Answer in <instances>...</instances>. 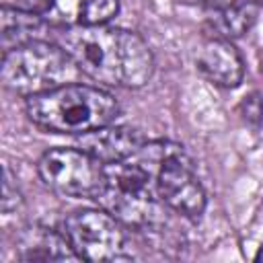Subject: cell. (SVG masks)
I'll use <instances>...</instances> for the list:
<instances>
[{"label": "cell", "mask_w": 263, "mask_h": 263, "mask_svg": "<svg viewBox=\"0 0 263 263\" xmlns=\"http://www.w3.org/2000/svg\"><path fill=\"white\" fill-rule=\"evenodd\" d=\"M255 261H263V247L257 251V255H255Z\"/></svg>", "instance_id": "2e32d148"}, {"label": "cell", "mask_w": 263, "mask_h": 263, "mask_svg": "<svg viewBox=\"0 0 263 263\" xmlns=\"http://www.w3.org/2000/svg\"><path fill=\"white\" fill-rule=\"evenodd\" d=\"M259 16V6L253 2H234L232 6L220 10V21H218V29L222 31V35L218 37H240L245 33H249L253 29V25L257 23Z\"/></svg>", "instance_id": "4fadbf2b"}, {"label": "cell", "mask_w": 263, "mask_h": 263, "mask_svg": "<svg viewBox=\"0 0 263 263\" xmlns=\"http://www.w3.org/2000/svg\"><path fill=\"white\" fill-rule=\"evenodd\" d=\"M103 210L121 224L140 230L164 224V203L158 197L152 164L138 154V160L105 164V181L97 195Z\"/></svg>", "instance_id": "3957f363"}, {"label": "cell", "mask_w": 263, "mask_h": 263, "mask_svg": "<svg viewBox=\"0 0 263 263\" xmlns=\"http://www.w3.org/2000/svg\"><path fill=\"white\" fill-rule=\"evenodd\" d=\"M140 156L152 164L162 203L189 220H199L205 212L208 197L185 148L164 140L146 142Z\"/></svg>", "instance_id": "5b68a950"}, {"label": "cell", "mask_w": 263, "mask_h": 263, "mask_svg": "<svg viewBox=\"0 0 263 263\" xmlns=\"http://www.w3.org/2000/svg\"><path fill=\"white\" fill-rule=\"evenodd\" d=\"M45 27H47V21L41 14L2 4L0 33H2L4 51L6 49H12V47H16L21 43H27V41L37 39V33H41Z\"/></svg>", "instance_id": "7c38bea8"}, {"label": "cell", "mask_w": 263, "mask_h": 263, "mask_svg": "<svg viewBox=\"0 0 263 263\" xmlns=\"http://www.w3.org/2000/svg\"><path fill=\"white\" fill-rule=\"evenodd\" d=\"M144 146H146V138L138 129L125 127V125L113 127L109 123L105 127H99L95 132L80 136V148L90 152L103 164L136 158Z\"/></svg>", "instance_id": "30bf717a"}, {"label": "cell", "mask_w": 263, "mask_h": 263, "mask_svg": "<svg viewBox=\"0 0 263 263\" xmlns=\"http://www.w3.org/2000/svg\"><path fill=\"white\" fill-rule=\"evenodd\" d=\"M21 259L25 261H62L78 259L66 240L64 232H55L43 226H31L18 236Z\"/></svg>", "instance_id": "8fae6325"}, {"label": "cell", "mask_w": 263, "mask_h": 263, "mask_svg": "<svg viewBox=\"0 0 263 263\" xmlns=\"http://www.w3.org/2000/svg\"><path fill=\"white\" fill-rule=\"evenodd\" d=\"M119 12V0H45L41 16L51 27H99Z\"/></svg>", "instance_id": "9c48e42d"}, {"label": "cell", "mask_w": 263, "mask_h": 263, "mask_svg": "<svg viewBox=\"0 0 263 263\" xmlns=\"http://www.w3.org/2000/svg\"><path fill=\"white\" fill-rule=\"evenodd\" d=\"M74 255L84 261H125V230L123 224L107 210H76L62 226Z\"/></svg>", "instance_id": "52a82bcc"}, {"label": "cell", "mask_w": 263, "mask_h": 263, "mask_svg": "<svg viewBox=\"0 0 263 263\" xmlns=\"http://www.w3.org/2000/svg\"><path fill=\"white\" fill-rule=\"evenodd\" d=\"M25 111L29 121L43 132L84 136L113 123L119 115V103L99 86L68 82L27 97Z\"/></svg>", "instance_id": "7a4b0ae2"}, {"label": "cell", "mask_w": 263, "mask_h": 263, "mask_svg": "<svg viewBox=\"0 0 263 263\" xmlns=\"http://www.w3.org/2000/svg\"><path fill=\"white\" fill-rule=\"evenodd\" d=\"M80 74L74 60L60 43L33 39L6 49L0 64L4 88L21 97H33L68 82Z\"/></svg>", "instance_id": "277c9868"}, {"label": "cell", "mask_w": 263, "mask_h": 263, "mask_svg": "<svg viewBox=\"0 0 263 263\" xmlns=\"http://www.w3.org/2000/svg\"><path fill=\"white\" fill-rule=\"evenodd\" d=\"M37 173L53 193L76 199H97L105 181V164L82 148H51L43 152Z\"/></svg>", "instance_id": "8992f818"}, {"label": "cell", "mask_w": 263, "mask_h": 263, "mask_svg": "<svg viewBox=\"0 0 263 263\" xmlns=\"http://www.w3.org/2000/svg\"><path fill=\"white\" fill-rule=\"evenodd\" d=\"M58 43L78 70L95 82L140 88L154 74V55L134 31L117 27H72L60 33Z\"/></svg>", "instance_id": "6da1fadb"}, {"label": "cell", "mask_w": 263, "mask_h": 263, "mask_svg": "<svg viewBox=\"0 0 263 263\" xmlns=\"http://www.w3.org/2000/svg\"><path fill=\"white\" fill-rule=\"evenodd\" d=\"M238 111L242 115V119L251 125H259L263 121V99L259 92H251L247 95L240 105H238Z\"/></svg>", "instance_id": "5bb4252c"}, {"label": "cell", "mask_w": 263, "mask_h": 263, "mask_svg": "<svg viewBox=\"0 0 263 263\" xmlns=\"http://www.w3.org/2000/svg\"><path fill=\"white\" fill-rule=\"evenodd\" d=\"M199 2L205 4V6H210V8H214V10H224V8L232 6L236 0H199Z\"/></svg>", "instance_id": "9a60e30c"}, {"label": "cell", "mask_w": 263, "mask_h": 263, "mask_svg": "<svg viewBox=\"0 0 263 263\" xmlns=\"http://www.w3.org/2000/svg\"><path fill=\"white\" fill-rule=\"evenodd\" d=\"M195 68L222 88H236L245 78V60L226 37H208L195 49Z\"/></svg>", "instance_id": "ba28073f"}]
</instances>
